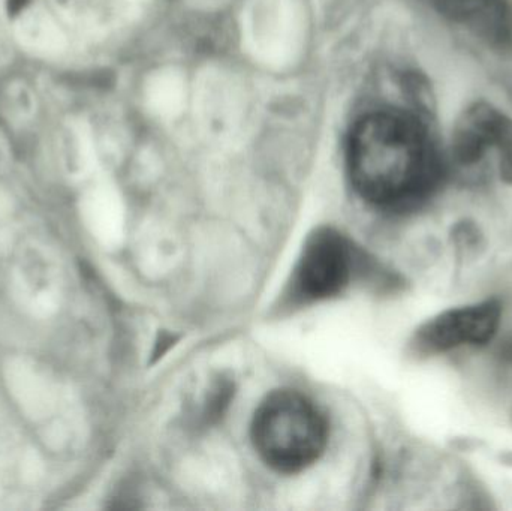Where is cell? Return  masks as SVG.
I'll return each mask as SVG.
<instances>
[{
    "label": "cell",
    "instance_id": "cell-4",
    "mask_svg": "<svg viewBox=\"0 0 512 511\" xmlns=\"http://www.w3.org/2000/svg\"><path fill=\"white\" fill-rule=\"evenodd\" d=\"M502 306L496 300L450 309L418 330L415 348L423 354H441L463 345L490 344L501 327Z\"/></svg>",
    "mask_w": 512,
    "mask_h": 511
},
{
    "label": "cell",
    "instance_id": "cell-5",
    "mask_svg": "<svg viewBox=\"0 0 512 511\" xmlns=\"http://www.w3.org/2000/svg\"><path fill=\"white\" fill-rule=\"evenodd\" d=\"M445 20L465 27L484 44L512 51V0H427Z\"/></svg>",
    "mask_w": 512,
    "mask_h": 511
},
{
    "label": "cell",
    "instance_id": "cell-6",
    "mask_svg": "<svg viewBox=\"0 0 512 511\" xmlns=\"http://www.w3.org/2000/svg\"><path fill=\"white\" fill-rule=\"evenodd\" d=\"M512 119L487 102L469 105L454 125L451 158L459 167L480 164L487 153L498 150Z\"/></svg>",
    "mask_w": 512,
    "mask_h": 511
},
{
    "label": "cell",
    "instance_id": "cell-2",
    "mask_svg": "<svg viewBox=\"0 0 512 511\" xmlns=\"http://www.w3.org/2000/svg\"><path fill=\"white\" fill-rule=\"evenodd\" d=\"M252 438L265 464L280 473H298L324 453L327 422L306 396L277 392L256 411Z\"/></svg>",
    "mask_w": 512,
    "mask_h": 511
},
{
    "label": "cell",
    "instance_id": "cell-1",
    "mask_svg": "<svg viewBox=\"0 0 512 511\" xmlns=\"http://www.w3.org/2000/svg\"><path fill=\"white\" fill-rule=\"evenodd\" d=\"M346 161L358 195L388 212H409L426 203L448 171L423 117L396 108L369 111L354 123Z\"/></svg>",
    "mask_w": 512,
    "mask_h": 511
},
{
    "label": "cell",
    "instance_id": "cell-3",
    "mask_svg": "<svg viewBox=\"0 0 512 511\" xmlns=\"http://www.w3.org/2000/svg\"><path fill=\"white\" fill-rule=\"evenodd\" d=\"M354 254L345 237L321 230L310 237L295 270V291L306 300L336 296L348 285Z\"/></svg>",
    "mask_w": 512,
    "mask_h": 511
}]
</instances>
